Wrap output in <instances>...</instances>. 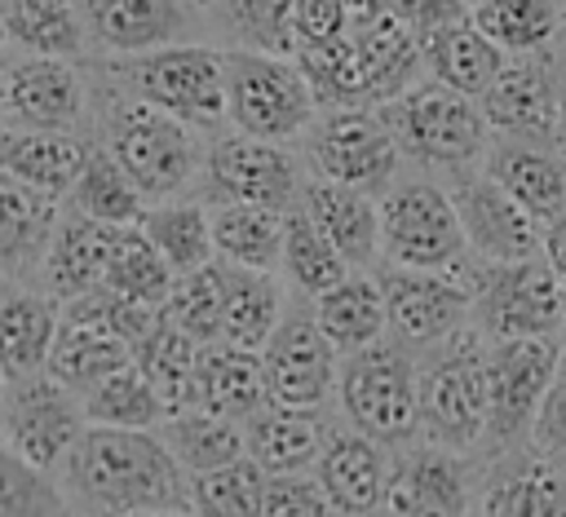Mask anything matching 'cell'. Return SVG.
<instances>
[{
    "mask_svg": "<svg viewBox=\"0 0 566 517\" xmlns=\"http://www.w3.org/2000/svg\"><path fill=\"white\" fill-rule=\"evenodd\" d=\"M208 18L230 35V49L296 57V9L292 0H208Z\"/></svg>",
    "mask_w": 566,
    "mask_h": 517,
    "instance_id": "cell-43",
    "label": "cell"
},
{
    "mask_svg": "<svg viewBox=\"0 0 566 517\" xmlns=\"http://www.w3.org/2000/svg\"><path fill=\"white\" fill-rule=\"evenodd\" d=\"M0 106L4 119L18 128H75L88 93L80 71L66 57H22L0 75Z\"/></svg>",
    "mask_w": 566,
    "mask_h": 517,
    "instance_id": "cell-20",
    "label": "cell"
},
{
    "mask_svg": "<svg viewBox=\"0 0 566 517\" xmlns=\"http://www.w3.org/2000/svg\"><path fill=\"white\" fill-rule=\"evenodd\" d=\"M53 473L66 504L84 517L190 508V473L177 464L159 429L88 424Z\"/></svg>",
    "mask_w": 566,
    "mask_h": 517,
    "instance_id": "cell-1",
    "label": "cell"
},
{
    "mask_svg": "<svg viewBox=\"0 0 566 517\" xmlns=\"http://www.w3.org/2000/svg\"><path fill=\"white\" fill-rule=\"evenodd\" d=\"M389 13L416 35V44H424L438 31L464 22L473 13V4L469 0H389Z\"/></svg>",
    "mask_w": 566,
    "mask_h": 517,
    "instance_id": "cell-51",
    "label": "cell"
},
{
    "mask_svg": "<svg viewBox=\"0 0 566 517\" xmlns=\"http://www.w3.org/2000/svg\"><path fill=\"white\" fill-rule=\"evenodd\" d=\"M199 340L177 331L168 318H159L137 345H133V362L137 371L150 380V389L159 393L164 411H190L195 407V376H199Z\"/></svg>",
    "mask_w": 566,
    "mask_h": 517,
    "instance_id": "cell-34",
    "label": "cell"
},
{
    "mask_svg": "<svg viewBox=\"0 0 566 517\" xmlns=\"http://www.w3.org/2000/svg\"><path fill=\"white\" fill-rule=\"evenodd\" d=\"M57 323H62V314L49 292L13 287L0 296V371L9 384L49 371Z\"/></svg>",
    "mask_w": 566,
    "mask_h": 517,
    "instance_id": "cell-30",
    "label": "cell"
},
{
    "mask_svg": "<svg viewBox=\"0 0 566 517\" xmlns=\"http://www.w3.org/2000/svg\"><path fill=\"white\" fill-rule=\"evenodd\" d=\"M9 4H13V0H0V22H4V13H9Z\"/></svg>",
    "mask_w": 566,
    "mask_h": 517,
    "instance_id": "cell-60",
    "label": "cell"
},
{
    "mask_svg": "<svg viewBox=\"0 0 566 517\" xmlns=\"http://www.w3.org/2000/svg\"><path fill=\"white\" fill-rule=\"evenodd\" d=\"M380 287L389 309V336L407 349H433L473 323V292L460 274L385 265Z\"/></svg>",
    "mask_w": 566,
    "mask_h": 517,
    "instance_id": "cell-13",
    "label": "cell"
},
{
    "mask_svg": "<svg viewBox=\"0 0 566 517\" xmlns=\"http://www.w3.org/2000/svg\"><path fill=\"white\" fill-rule=\"evenodd\" d=\"M283 274L296 283V292H305L310 300L323 296L327 287H336L349 274V261L332 247V239L314 225V217L292 203L287 208V225H283Z\"/></svg>",
    "mask_w": 566,
    "mask_h": 517,
    "instance_id": "cell-44",
    "label": "cell"
},
{
    "mask_svg": "<svg viewBox=\"0 0 566 517\" xmlns=\"http://www.w3.org/2000/svg\"><path fill=\"white\" fill-rule=\"evenodd\" d=\"M562 349H566V323H562Z\"/></svg>",
    "mask_w": 566,
    "mask_h": 517,
    "instance_id": "cell-62",
    "label": "cell"
},
{
    "mask_svg": "<svg viewBox=\"0 0 566 517\" xmlns=\"http://www.w3.org/2000/svg\"><path fill=\"white\" fill-rule=\"evenodd\" d=\"M265 473L252 455L212 468V473H195L190 477V513L195 517H261L265 513Z\"/></svg>",
    "mask_w": 566,
    "mask_h": 517,
    "instance_id": "cell-46",
    "label": "cell"
},
{
    "mask_svg": "<svg viewBox=\"0 0 566 517\" xmlns=\"http://www.w3.org/2000/svg\"><path fill=\"white\" fill-rule=\"evenodd\" d=\"M80 13L88 44L111 57L186 44L199 31V9L190 0H80Z\"/></svg>",
    "mask_w": 566,
    "mask_h": 517,
    "instance_id": "cell-18",
    "label": "cell"
},
{
    "mask_svg": "<svg viewBox=\"0 0 566 517\" xmlns=\"http://www.w3.org/2000/svg\"><path fill=\"white\" fill-rule=\"evenodd\" d=\"M88 163V146L66 128H0V172L18 177L22 186L62 199L71 194L75 177Z\"/></svg>",
    "mask_w": 566,
    "mask_h": 517,
    "instance_id": "cell-26",
    "label": "cell"
},
{
    "mask_svg": "<svg viewBox=\"0 0 566 517\" xmlns=\"http://www.w3.org/2000/svg\"><path fill=\"white\" fill-rule=\"evenodd\" d=\"M305 155H310L314 177L340 181L367 194H385L402 163V150L394 133L385 128L380 110H367V106L323 110L314 128L305 133Z\"/></svg>",
    "mask_w": 566,
    "mask_h": 517,
    "instance_id": "cell-11",
    "label": "cell"
},
{
    "mask_svg": "<svg viewBox=\"0 0 566 517\" xmlns=\"http://www.w3.org/2000/svg\"><path fill=\"white\" fill-rule=\"evenodd\" d=\"M376 110H380L385 128L394 133L402 159L447 172V177L478 172L486 159V146L495 137L478 97H464L438 80H416L411 88H402L398 97H389Z\"/></svg>",
    "mask_w": 566,
    "mask_h": 517,
    "instance_id": "cell-2",
    "label": "cell"
},
{
    "mask_svg": "<svg viewBox=\"0 0 566 517\" xmlns=\"http://www.w3.org/2000/svg\"><path fill=\"white\" fill-rule=\"evenodd\" d=\"M345 13H349V27H367L389 13V0H345Z\"/></svg>",
    "mask_w": 566,
    "mask_h": 517,
    "instance_id": "cell-54",
    "label": "cell"
},
{
    "mask_svg": "<svg viewBox=\"0 0 566 517\" xmlns=\"http://www.w3.org/2000/svg\"><path fill=\"white\" fill-rule=\"evenodd\" d=\"M142 234L159 247V256L172 265V274L203 270L217 261V239H212V212L195 199H159L142 212Z\"/></svg>",
    "mask_w": 566,
    "mask_h": 517,
    "instance_id": "cell-36",
    "label": "cell"
},
{
    "mask_svg": "<svg viewBox=\"0 0 566 517\" xmlns=\"http://www.w3.org/2000/svg\"><path fill=\"white\" fill-rule=\"evenodd\" d=\"M531 446L566 468V349H562V362H557L553 384H548V393H544V407H539V415H535Z\"/></svg>",
    "mask_w": 566,
    "mask_h": 517,
    "instance_id": "cell-50",
    "label": "cell"
},
{
    "mask_svg": "<svg viewBox=\"0 0 566 517\" xmlns=\"http://www.w3.org/2000/svg\"><path fill=\"white\" fill-rule=\"evenodd\" d=\"M314 225L332 239V247L349 261V270H367L380 256V199L340 181L310 177L296 199Z\"/></svg>",
    "mask_w": 566,
    "mask_h": 517,
    "instance_id": "cell-25",
    "label": "cell"
},
{
    "mask_svg": "<svg viewBox=\"0 0 566 517\" xmlns=\"http://www.w3.org/2000/svg\"><path fill=\"white\" fill-rule=\"evenodd\" d=\"M478 517H566V468L531 442L495 455L478 490Z\"/></svg>",
    "mask_w": 566,
    "mask_h": 517,
    "instance_id": "cell-22",
    "label": "cell"
},
{
    "mask_svg": "<svg viewBox=\"0 0 566 517\" xmlns=\"http://www.w3.org/2000/svg\"><path fill=\"white\" fill-rule=\"evenodd\" d=\"M128 517H195L190 508H146V513H128Z\"/></svg>",
    "mask_w": 566,
    "mask_h": 517,
    "instance_id": "cell-56",
    "label": "cell"
},
{
    "mask_svg": "<svg viewBox=\"0 0 566 517\" xmlns=\"http://www.w3.org/2000/svg\"><path fill=\"white\" fill-rule=\"evenodd\" d=\"M119 88L186 119L190 128H217L226 119V49L186 40L119 57Z\"/></svg>",
    "mask_w": 566,
    "mask_h": 517,
    "instance_id": "cell-8",
    "label": "cell"
},
{
    "mask_svg": "<svg viewBox=\"0 0 566 517\" xmlns=\"http://www.w3.org/2000/svg\"><path fill=\"white\" fill-rule=\"evenodd\" d=\"M195 133L186 119L124 93L115 97V110L106 119V150L119 159V168L137 181L146 203L177 199L195 177Z\"/></svg>",
    "mask_w": 566,
    "mask_h": 517,
    "instance_id": "cell-9",
    "label": "cell"
},
{
    "mask_svg": "<svg viewBox=\"0 0 566 517\" xmlns=\"http://www.w3.org/2000/svg\"><path fill=\"white\" fill-rule=\"evenodd\" d=\"M367 517H389V513H385V508H376V513H367Z\"/></svg>",
    "mask_w": 566,
    "mask_h": 517,
    "instance_id": "cell-61",
    "label": "cell"
},
{
    "mask_svg": "<svg viewBox=\"0 0 566 517\" xmlns=\"http://www.w3.org/2000/svg\"><path fill=\"white\" fill-rule=\"evenodd\" d=\"M221 261V256H217ZM283 323V287L274 278V270H243L230 265V292H226V323H221V340L261 354L270 345V336Z\"/></svg>",
    "mask_w": 566,
    "mask_h": 517,
    "instance_id": "cell-39",
    "label": "cell"
},
{
    "mask_svg": "<svg viewBox=\"0 0 566 517\" xmlns=\"http://www.w3.org/2000/svg\"><path fill=\"white\" fill-rule=\"evenodd\" d=\"M482 172L500 181L526 212H535L544 225L566 212V159L553 141H526V137H491Z\"/></svg>",
    "mask_w": 566,
    "mask_h": 517,
    "instance_id": "cell-24",
    "label": "cell"
},
{
    "mask_svg": "<svg viewBox=\"0 0 566 517\" xmlns=\"http://www.w3.org/2000/svg\"><path fill=\"white\" fill-rule=\"evenodd\" d=\"M0 31L31 57H80L88 44L80 0H13Z\"/></svg>",
    "mask_w": 566,
    "mask_h": 517,
    "instance_id": "cell-38",
    "label": "cell"
},
{
    "mask_svg": "<svg viewBox=\"0 0 566 517\" xmlns=\"http://www.w3.org/2000/svg\"><path fill=\"white\" fill-rule=\"evenodd\" d=\"M62 212L57 199L0 172V278L27 283L40 274Z\"/></svg>",
    "mask_w": 566,
    "mask_h": 517,
    "instance_id": "cell-27",
    "label": "cell"
},
{
    "mask_svg": "<svg viewBox=\"0 0 566 517\" xmlns=\"http://www.w3.org/2000/svg\"><path fill=\"white\" fill-rule=\"evenodd\" d=\"M296 9V40L301 49H314V44H327V40H340L349 35V13H345V0H292Z\"/></svg>",
    "mask_w": 566,
    "mask_h": 517,
    "instance_id": "cell-52",
    "label": "cell"
},
{
    "mask_svg": "<svg viewBox=\"0 0 566 517\" xmlns=\"http://www.w3.org/2000/svg\"><path fill=\"white\" fill-rule=\"evenodd\" d=\"M270 402L265 393V367L261 354L239 349L230 340H208L199 349V376H195V407L226 415V420H248Z\"/></svg>",
    "mask_w": 566,
    "mask_h": 517,
    "instance_id": "cell-29",
    "label": "cell"
},
{
    "mask_svg": "<svg viewBox=\"0 0 566 517\" xmlns=\"http://www.w3.org/2000/svg\"><path fill=\"white\" fill-rule=\"evenodd\" d=\"M128 362H133L128 336H119L106 318L88 314L84 305H62V323H57L53 354H49L53 380H62L66 389H75L84 398L88 389H97L106 376H115Z\"/></svg>",
    "mask_w": 566,
    "mask_h": 517,
    "instance_id": "cell-23",
    "label": "cell"
},
{
    "mask_svg": "<svg viewBox=\"0 0 566 517\" xmlns=\"http://www.w3.org/2000/svg\"><path fill=\"white\" fill-rule=\"evenodd\" d=\"M336 393L345 420L380 446H407L420 433V362L394 336L345 354Z\"/></svg>",
    "mask_w": 566,
    "mask_h": 517,
    "instance_id": "cell-4",
    "label": "cell"
},
{
    "mask_svg": "<svg viewBox=\"0 0 566 517\" xmlns=\"http://www.w3.org/2000/svg\"><path fill=\"white\" fill-rule=\"evenodd\" d=\"M469 4H478V0H469Z\"/></svg>",
    "mask_w": 566,
    "mask_h": 517,
    "instance_id": "cell-64",
    "label": "cell"
},
{
    "mask_svg": "<svg viewBox=\"0 0 566 517\" xmlns=\"http://www.w3.org/2000/svg\"><path fill=\"white\" fill-rule=\"evenodd\" d=\"M283 208H261V203H217L212 208V239L217 256L226 265L243 270H274L283 261Z\"/></svg>",
    "mask_w": 566,
    "mask_h": 517,
    "instance_id": "cell-35",
    "label": "cell"
},
{
    "mask_svg": "<svg viewBox=\"0 0 566 517\" xmlns=\"http://www.w3.org/2000/svg\"><path fill=\"white\" fill-rule=\"evenodd\" d=\"M4 393H9V380H4V371H0V402H4Z\"/></svg>",
    "mask_w": 566,
    "mask_h": 517,
    "instance_id": "cell-58",
    "label": "cell"
},
{
    "mask_svg": "<svg viewBox=\"0 0 566 517\" xmlns=\"http://www.w3.org/2000/svg\"><path fill=\"white\" fill-rule=\"evenodd\" d=\"M0 517H66V495L57 477L27 464L0 442Z\"/></svg>",
    "mask_w": 566,
    "mask_h": 517,
    "instance_id": "cell-48",
    "label": "cell"
},
{
    "mask_svg": "<svg viewBox=\"0 0 566 517\" xmlns=\"http://www.w3.org/2000/svg\"><path fill=\"white\" fill-rule=\"evenodd\" d=\"M486 124L495 137H526V141H553L557 133V106H562V71L553 49L509 57L495 84L478 97Z\"/></svg>",
    "mask_w": 566,
    "mask_h": 517,
    "instance_id": "cell-17",
    "label": "cell"
},
{
    "mask_svg": "<svg viewBox=\"0 0 566 517\" xmlns=\"http://www.w3.org/2000/svg\"><path fill=\"white\" fill-rule=\"evenodd\" d=\"M203 177L217 203H261V208H292L301 199V168L283 150V141L226 133L203 159Z\"/></svg>",
    "mask_w": 566,
    "mask_h": 517,
    "instance_id": "cell-14",
    "label": "cell"
},
{
    "mask_svg": "<svg viewBox=\"0 0 566 517\" xmlns=\"http://www.w3.org/2000/svg\"><path fill=\"white\" fill-rule=\"evenodd\" d=\"M84 411H88V424H111V429H159L168 420L159 393L137 371V362L119 367L97 389H88L84 393Z\"/></svg>",
    "mask_w": 566,
    "mask_h": 517,
    "instance_id": "cell-47",
    "label": "cell"
},
{
    "mask_svg": "<svg viewBox=\"0 0 566 517\" xmlns=\"http://www.w3.org/2000/svg\"><path fill=\"white\" fill-rule=\"evenodd\" d=\"M385 451L389 446L358 433L354 424L327 429L314 477L340 517H367V513L385 508V490H389V473H394V460Z\"/></svg>",
    "mask_w": 566,
    "mask_h": 517,
    "instance_id": "cell-21",
    "label": "cell"
},
{
    "mask_svg": "<svg viewBox=\"0 0 566 517\" xmlns=\"http://www.w3.org/2000/svg\"><path fill=\"white\" fill-rule=\"evenodd\" d=\"M420 433L460 455L486 446V340L473 323L420 362Z\"/></svg>",
    "mask_w": 566,
    "mask_h": 517,
    "instance_id": "cell-3",
    "label": "cell"
},
{
    "mask_svg": "<svg viewBox=\"0 0 566 517\" xmlns=\"http://www.w3.org/2000/svg\"><path fill=\"white\" fill-rule=\"evenodd\" d=\"M473 327L482 340H562L566 287L544 256L531 261H478L473 278Z\"/></svg>",
    "mask_w": 566,
    "mask_h": 517,
    "instance_id": "cell-7",
    "label": "cell"
},
{
    "mask_svg": "<svg viewBox=\"0 0 566 517\" xmlns=\"http://www.w3.org/2000/svg\"><path fill=\"white\" fill-rule=\"evenodd\" d=\"M226 292H230V265L226 261H208L203 270L177 274L172 296L164 300V318L195 336L199 345L221 340V323H226Z\"/></svg>",
    "mask_w": 566,
    "mask_h": 517,
    "instance_id": "cell-45",
    "label": "cell"
},
{
    "mask_svg": "<svg viewBox=\"0 0 566 517\" xmlns=\"http://www.w3.org/2000/svg\"><path fill=\"white\" fill-rule=\"evenodd\" d=\"M84 429H88L84 398L62 380H53L49 371L31 380H13L0 402V442L44 473L62 464V455L80 442Z\"/></svg>",
    "mask_w": 566,
    "mask_h": 517,
    "instance_id": "cell-12",
    "label": "cell"
},
{
    "mask_svg": "<svg viewBox=\"0 0 566 517\" xmlns=\"http://www.w3.org/2000/svg\"><path fill=\"white\" fill-rule=\"evenodd\" d=\"M261 517H340V513L323 495L318 477L283 473V477L265 482V513Z\"/></svg>",
    "mask_w": 566,
    "mask_h": 517,
    "instance_id": "cell-49",
    "label": "cell"
},
{
    "mask_svg": "<svg viewBox=\"0 0 566 517\" xmlns=\"http://www.w3.org/2000/svg\"><path fill=\"white\" fill-rule=\"evenodd\" d=\"M172 265L159 256V247L142 234V225H124L115 230V243H111V256H106V274H102V287L133 300V305H146V309H164V300L172 296Z\"/></svg>",
    "mask_w": 566,
    "mask_h": 517,
    "instance_id": "cell-40",
    "label": "cell"
},
{
    "mask_svg": "<svg viewBox=\"0 0 566 517\" xmlns=\"http://www.w3.org/2000/svg\"><path fill=\"white\" fill-rule=\"evenodd\" d=\"M539 256L548 261V270H553L557 283L566 287V212L544 225V252H539Z\"/></svg>",
    "mask_w": 566,
    "mask_h": 517,
    "instance_id": "cell-53",
    "label": "cell"
},
{
    "mask_svg": "<svg viewBox=\"0 0 566 517\" xmlns=\"http://www.w3.org/2000/svg\"><path fill=\"white\" fill-rule=\"evenodd\" d=\"M111 243H115V225L88 221L80 212H62V221L53 230V243L44 252V265H40L44 292L57 305L97 292L102 287V274H106Z\"/></svg>",
    "mask_w": 566,
    "mask_h": 517,
    "instance_id": "cell-28",
    "label": "cell"
},
{
    "mask_svg": "<svg viewBox=\"0 0 566 517\" xmlns=\"http://www.w3.org/2000/svg\"><path fill=\"white\" fill-rule=\"evenodd\" d=\"M4 40H9V35H4V31H0V75H4V71H9V66H4Z\"/></svg>",
    "mask_w": 566,
    "mask_h": 517,
    "instance_id": "cell-57",
    "label": "cell"
},
{
    "mask_svg": "<svg viewBox=\"0 0 566 517\" xmlns=\"http://www.w3.org/2000/svg\"><path fill=\"white\" fill-rule=\"evenodd\" d=\"M159 437L168 442V451L177 455V464L195 477V473H212V468H226L234 460L248 455V433H243V420H226V415H212L203 407H190V411H177L159 424Z\"/></svg>",
    "mask_w": 566,
    "mask_h": 517,
    "instance_id": "cell-37",
    "label": "cell"
},
{
    "mask_svg": "<svg viewBox=\"0 0 566 517\" xmlns=\"http://www.w3.org/2000/svg\"><path fill=\"white\" fill-rule=\"evenodd\" d=\"M380 256L385 265L438 270L460 278H473L478 265L455 199L438 181H394L380 194Z\"/></svg>",
    "mask_w": 566,
    "mask_h": 517,
    "instance_id": "cell-6",
    "label": "cell"
},
{
    "mask_svg": "<svg viewBox=\"0 0 566 517\" xmlns=\"http://www.w3.org/2000/svg\"><path fill=\"white\" fill-rule=\"evenodd\" d=\"M310 309H314L318 327L327 331V340L340 354L367 349V345H376V340L389 336L385 287H380V274H371V270H349L336 287H327L323 296H314Z\"/></svg>",
    "mask_w": 566,
    "mask_h": 517,
    "instance_id": "cell-32",
    "label": "cell"
},
{
    "mask_svg": "<svg viewBox=\"0 0 566 517\" xmlns=\"http://www.w3.org/2000/svg\"><path fill=\"white\" fill-rule=\"evenodd\" d=\"M562 44H566V0H562Z\"/></svg>",
    "mask_w": 566,
    "mask_h": 517,
    "instance_id": "cell-59",
    "label": "cell"
},
{
    "mask_svg": "<svg viewBox=\"0 0 566 517\" xmlns=\"http://www.w3.org/2000/svg\"><path fill=\"white\" fill-rule=\"evenodd\" d=\"M336 354H340V349L327 340V331L318 327L314 309L283 314L279 331H274L270 345L261 349L270 402L318 411V407L327 402V393L336 389V376H340Z\"/></svg>",
    "mask_w": 566,
    "mask_h": 517,
    "instance_id": "cell-15",
    "label": "cell"
},
{
    "mask_svg": "<svg viewBox=\"0 0 566 517\" xmlns=\"http://www.w3.org/2000/svg\"><path fill=\"white\" fill-rule=\"evenodd\" d=\"M66 203H71V212L102 221V225H115V230L137 225L146 212V194L137 190V181L119 168V159L111 150H88V163L75 177Z\"/></svg>",
    "mask_w": 566,
    "mask_h": 517,
    "instance_id": "cell-41",
    "label": "cell"
},
{
    "mask_svg": "<svg viewBox=\"0 0 566 517\" xmlns=\"http://www.w3.org/2000/svg\"><path fill=\"white\" fill-rule=\"evenodd\" d=\"M66 517H84V513H66Z\"/></svg>",
    "mask_w": 566,
    "mask_h": 517,
    "instance_id": "cell-63",
    "label": "cell"
},
{
    "mask_svg": "<svg viewBox=\"0 0 566 517\" xmlns=\"http://www.w3.org/2000/svg\"><path fill=\"white\" fill-rule=\"evenodd\" d=\"M557 362L562 340H486V446L495 455L531 442Z\"/></svg>",
    "mask_w": 566,
    "mask_h": 517,
    "instance_id": "cell-10",
    "label": "cell"
},
{
    "mask_svg": "<svg viewBox=\"0 0 566 517\" xmlns=\"http://www.w3.org/2000/svg\"><path fill=\"white\" fill-rule=\"evenodd\" d=\"M389 517H469L473 513V473L460 451L420 442L407 446L394 460L389 490H385Z\"/></svg>",
    "mask_w": 566,
    "mask_h": 517,
    "instance_id": "cell-19",
    "label": "cell"
},
{
    "mask_svg": "<svg viewBox=\"0 0 566 517\" xmlns=\"http://www.w3.org/2000/svg\"><path fill=\"white\" fill-rule=\"evenodd\" d=\"M420 53H424L429 80H438V84H447V88H455L464 97H482L495 84V75L504 71V62H509V53L491 35H482L473 13L464 22L438 31L433 40H424Z\"/></svg>",
    "mask_w": 566,
    "mask_h": 517,
    "instance_id": "cell-33",
    "label": "cell"
},
{
    "mask_svg": "<svg viewBox=\"0 0 566 517\" xmlns=\"http://www.w3.org/2000/svg\"><path fill=\"white\" fill-rule=\"evenodd\" d=\"M248 433V455L261 464L265 477H283V473H310L318 464L323 451V420L305 407H279L265 402L256 415L243 420Z\"/></svg>",
    "mask_w": 566,
    "mask_h": 517,
    "instance_id": "cell-31",
    "label": "cell"
},
{
    "mask_svg": "<svg viewBox=\"0 0 566 517\" xmlns=\"http://www.w3.org/2000/svg\"><path fill=\"white\" fill-rule=\"evenodd\" d=\"M473 22L509 57L548 53L562 40V0H478Z\"/></svg>",
    "mask_w": 566,
    "mask_h": 517,
    "instance_id": "cell-42",
    "label": "cell"
},
{
    "mask_svg": "<svg viewBox=\"0 0 566 517\" xmlns=\"http://www.w3.org/2000/svg\"><path fill=\"white\" fill-rule=\"evenodd\" d=\"M553 146H557V155L566 159V75H562V106H557V133H553Z\"/></svg>",
    "mask_w": 566,
    "mask_h": 517,
    "instance_id": "cell-55",
    "label": "cell"
},
{
    "mask_svg": "<svg viewBox=\"0 0 566 517\" xmlns=\"http://www.w3.org/2000/svg\"><path fill=\"white\" fill-rule=\"evenodd\" d=\"M451 199H455L469 252L478 261H531V256L544 252V221L535 212H526L482 168L455 177Z\"/></svg>",
    "mask_w": 566,
    "mask_h": 517,
    "instance_id": "cell-16",
    "label": "cell"
},
{
    "mask_svg": "<svg viewBox=\"0 0 566 517\" xmlns=\"http://www.w3.org/2000/svg\"><path fill=\"white\" fill-rule=\"evenodd\" d=\"M226 119L234 133L292 141L318 119V97L296 57L226 49Z\"/></svg>",
    "mask_w": 566,
    "mask_h": 517,
    "instance_id": "cell-5",
    "label": "cell"
}]
</instances>
